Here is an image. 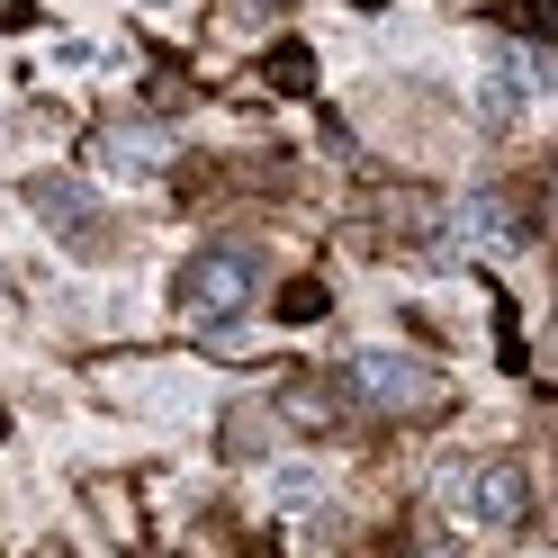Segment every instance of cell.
Instances as JSON below:
<instances>
[{"label": "cell", "mask_w": 558, "mask_h": 558, "mask_svg": "<svg viewBox=\"0 0 558 558\" xmlns=\"http://www.w3.org/2000/svg\"><path fill=\"white\" fill-rule=\"evenodd\" d=\"M154 10H162V0H154Z\"/></svg>", "instance_id": "14"}, {"label": "cell", "mask_w": 558, "mask_h": 558, "mask_svg": "<svg viewBox=\"0 0 558 558\" xmlns=\"http://www.w3.org/2000/svg\"><path fill=\"white\" fill-rule=\"evenodd\" d=\"M37 19V0H0V27H27Z\"/></svg>", "instance_id": "12"}, {"label": "cell", "mask_w": 558, "mask_h": 558, "mask_svg": "<svg viewBox=\"0 0 558 558\" xmlns=\"http://www.w3.org/2000/svg\"><path fill=\"white\" fill-rule=\"evenodd\" d=\"M90 154L109 162V171H126V181H145V171L171 162V135L145 126V118H126V126H99V135H90Z\"/></svg>", "instance_id": "6"}, {"label": "cell", "mask_w": 558, "mask_h": 558, "mask_svg": "<svg viewBox=\"0 0 558 558\" xmlns=\"http://www.w3.org/2000/svg\"><path fill=\"white\" fill-rule=\"evenodd\" d=\"M262 73H270V90H279V99H306V90H316V54H306V46H270Z\"/></svg>", "instance_id": "10"}, {"label": "cell", "mask_w": 558, "mask_h": 558, "mask_svg": "<svg viewBox=\"0 0 558 558\" xmlns=\"http://www.w3.org/2000/svg\"><path fill=\"white\" fill-rule=\"evenodd\" d=\"M486 19L513 27V37H549L558 46V0H486Z\"/></svg>", "instance_id": "9"}, {"label": "cell", "mask_w": 558, "mask_h": 558, "mask_svg": "<svg viewBox=\"0 0 558 558\" xmlns=\"http://www.w3.org/2000/svg\"><path fill=\"white\" fill-rule=\"evenodd\" d=\"M450 243H460V253H513L522 243V207L505 190H469L460 207H450Z\"/></svg>", "instance_id": "5"}, {"label": "cell", "mask_w": 558, "mask_h": 558, "mask_svg": "<svg viewBox=\"0 0 558 558\" xmlns=\"http://www.w3.org/2000/svg\"><path fill=\"white\" fill-rule=\"evenodd\" d=\"M361 10H388V0H361Z\"/></svg>", "instance_id": "13"}, {"label": "cell", "mask_w": 558, "mask_h": 558, "mask_svg": "<svg viewBox=\"0 0 558 558\" xmlns=\"http://www.w3.org/2000/svg\"><path fill=\"white\" fill-rule=\"evenodd\" d=\"M253 298H262V262L243 243H198L190 253V270H181V316L190 325H234V316H253Z\"/></svg>", "instance_id": "1"}, {"label": "cell", "mask_w": 558, "mask_h": 558, "mask_svg": "<svg viewBox=\"0 0 558 558\" xmlns=\"http://www.w3.org/2000/svg\"><path fill=\"white\" fill-rule=\"evenodd\" d=\"M342 397H361V405H424L433 369L405 361V352H361L352 369H342Z\"/></svg>", "instance_id": "4"}, {"label": "cell", "mask_w": 558, "mask_h": 558, "mask_svg": "<svg viewBox=\"0 0 558 558\" xmlns=\"http://www.w3.org/2000/svg\"><path fill=\"white\" fill-rule=\"evenodd\" d=\"M325 306H333V289H325V279H289V289H279V316H289V325H316Z\"/></svg>", "instance_id": "11"}, {"label": "cell", "mask_w": 558, "mask_h": 558, "mask_svg": "<svg viewBox=\"0 0 558 558\" xmlns=\"http://www.w3.org/2000/svg\"><path fill=\"white\" fill-rule=\"evenodd\" d=\"M460 513L477 522V532H522V522H532V477H522L513 460H477L469 486H460Z\"/></svg>", "instance_id": "3"}, {"label": "cell", "mask_w": 558, "mask_h": 558, "mask_svg": "<svg viewBox=\"0 0 558 558\" xmlns=\"http://www.w3.org/2000/svg\"><path fill=\"white\" fill-rule=\"evenodd\" d=\"M558 90V46H513V54H486V82H477V109H486V126H522L541 109V99Z\"/></svg>", "instance_id": "2"}, {"label": "cell", "mask_w": 558, "mask_h": 558, "mask_svg": "<svg viewBox=\"0 0 558 558\" xmlns=\"http://www.w3.org/2000/svg\"><path fill=\"white\" fill-rule=\"evenodd\" d=\"M270 505H279V513H316V505H325V469H306V460L270 469Z\"/></svg>", "instance_id": "8"}, {"label": "cell", "mask_w": 558, "mask_h": 558, "mask_svg": "<svg viewBox=\"0 0 558 558\" xmlns=\"http://www.w3.org/2000/svg\"><path fill=\"white\" fill-rule=\"evenodd\" d=\"M27 207H37V217H46L54 234H73V243H99V207H90V190H82V181H54V171H46V181L27 190Z\"/></svg>", "instance_id": "7"}]
</instances>
